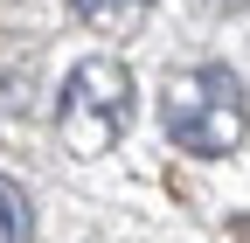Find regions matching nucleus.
Instances as JSON below:
<instances>
[{
    "label": "nucleus",
    "mask_w": 250,
    "mask_h": 243,
    "mask_svg": "<svg viewBox=\"0 0 250 243\" xmlns=\"http://www.w3.org/2000/svg\"><path fill=\"white\" fill-rule=\"evenodd\" d=\"M160 125L174 146H188V153H236V139H243V83L236 70L223 63H195V70H181L167 77L160 90Z\"/></svg>",
    "instance_id": "f257e3e1"
},
{
    "label": "nucleus",
    "mask_w": 250,
    "mask_h": 243,
    "mask_svg": "<svg viewBox=\"0 0 250 243\" xmlns=\"http://www.w3.org/2000/svg\"><path fill=\"white\" fill-rule=\"evenodd\" d=\"M132 125V70L111 56H90L62 83V132L77 153H104V146Z\"/></svg>",
    "instance_id": "f03ea898"
},
{
    "label": "nucleus",
    "mask_w": 250,
    "mask_h": 243,
    "mask_svg": "<svg viewBox=\"0 0 250 243\" xmlns=\"http://www.w3.org/2000/svg\"><path fill=\"white\" fill-rule=\"evenodd\" d=\"M70 7L90 21V28H104V35H118V28H139L153 14V0H70Z\"/></svg>",
    "instance_id": "7ed1b4c3"
},
{
    "label": "nucleus",
    "mask_w": 250,
    "mask_h": 243,
    "mask_svg": "<svg viewBox=\"0 0 250 243\" xmlns=\"http://www.w3.org/2000/svg\"><path fill=\"white\" fill-rule=\"evenodd\" d=\"M35 236V216H28V195L0 174V243H28Z\"/></svg>",
    "instance_id": "20e7f679"
},
{
    "label": "nucleus",
    "mask_w": 250,
    "mask_h": 243,
    "mask_svg": "<svg viewBox=\"0 0 250 243\" xmlns=\"http://www.w3.org/2000/svg\"><path fill=\"white\" fill-rule=\"evenodd\" d=\"M215 7H223V0H215ZM236 7H243V0H236Z\"/></svg>",
    "instance_id": "39448f33"
}]
</instances>
